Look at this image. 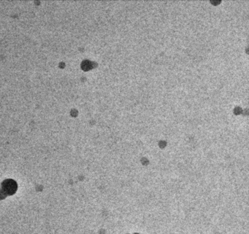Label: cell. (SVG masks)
<instances>
[{
  "label": "cell",
  "instance_id": "1",
  "mask_svg": "<svg viewBox=\"0 0 249 234\" xmlns=\"http://www.w3.org/2000/svg\"><path fill=\"white\" fill-rule=\"evenodd\" d=\"M3 186V190L4 192L7 194H12L16 190L17 186L16 183L13 180H6L4 183L2 185Z\"/></svg>",
  "mask_w": 249,
  "mask_h": 234
}]
</instances>
